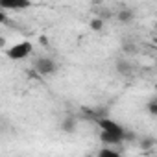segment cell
<instances>
[{"label":"cell","mask_w":157,"mask_h":157,"mask_svg":"<svg viewBox=\"0 0 157 157\" xmlns=\"http://www.w3.org/2000/svg\"><path fill=\"white\" fill-rule=\"evenodd\" d=\"M96 124H98V128L104 131V133H111V135H117V137H122L124 140L129 137L128 135V131L118 124V122H115L113 118H107V117H102V118H96Z\"/></svg>","instance_id":"obj_1"},{"label":"cell","mask_w":157,"mask_h":157,"mask_svg":"<svg viewBox=\"0 0 157 157\" xmlns=\"http://www.w3.org/2000/svg\"><path fill=\"white\" fill-rule=\"evenodd\" d=\"M33 52V44L30 41H21L17 44H13L10 50H8V57L13 59V61H21V59H26L30 57Z\"/></svg>","instance_id":"obj_2"},{"label":"cell","mask_w":157,"mask_h":157,"mask_svg":"<svg viewBox=\"0 0 157 157\" xmlns=\"http://www.w3.org/2000/svg\"><path fill=\"white\" fill-rule=\"evenodd\" d=\"M35 68H37L39 74L48 76V74H52V72L56 70V63H54L52 59H48V57H39V59L35 61Z\"/></svg>","instance_id":"obj_3"},{"label":"cell","mask_w":157,"mask_h":157,"mask_svg":"<svg viewBox=\"0 0 157 157\" xmlns=\"http://www.w3.org/2000/svg\"><path fill=\"white\" fill-rule=\"evenodd\" d=\"M100 140L105 144V148H113V146H118V144H122L124 142V139L122 137H117V135H111V133H100Z\"/></svg>","instance_id":"obj_4"},{"label":"cell","mask_w":157,"mask_h":157,"mask_svg":"<svg viewBox=\"0 0 157 157\" xmlns=\"http://www.w3.org/2000/svg\"><path fill=\"white\" fill-rule=\"evenodd\" d=\"M30 6V2H24V0H21V2H0V10L2 11H6V10H24V8H28Z\"/></svg>","instance_id":"obj_5"},{"label":"cell","mask_w":157,"mask_h":157,"mask_svg":"<svg viewBox=\"0 0 157 157\" xmlns=\"http://www.w3.org/2000/svg\"><path fill=\"white\" fill-rule=\"evenodd\" d=\"M96 157H122V155H120V151H117L115 148H102Z\"/></svg>","instance_id":"obj_6"},{"label":"cell","mask_w":157,"mask_h":157,"mask_svg":"<svg viewBox=\"0 0 157 157\" xmlns=\"http://www.w3.org/2000/svg\"><path fill=\"white\" fill-rule=\"evenodd\" d=\"M61 128H63V131L72 133V131H74V128H76V118H65Z\"/></svg>","instance_id":"obj_7"},{"label":"cell","mask_w":157,"mask_h":157,"mask_svg":"<svg viewBox=\"0 0 157 157\" xmlns=\"http://www.w3.org/2000/svg\"><path fill=\"white\" fill-rule=\"evenodd\" d=\"M117 68H118V72H120V74H128V72L131 70L129 63H128V61H124V59H120V61L117 63Z\"/></svg>","instance_id":"obj_8"},{"label":"cell","mask_w":157,"mask_h":157,"mask_svg":"<svg viewBox=\"0 0 157 157\" xmlns=\"http://www.w3.org/2000/svg\"><path fill=\"white\" fill-rule=\"evenodd\" d=\"M102 26H104L102 19H94V21H91V28H93V30H102Z\"/></svg>","instance_id":"obj_9"},{"label":"cell","mask_w":157,"mask_h":157,"mask_svg":"<svg viewBox=\"0 0 157 157\" xmlns=\"http://www.w3.org/2000/svg\"><path fill=\"white\" fill-rule=\"evenodd\" d=\"M148 107H150V113H151V115H157V100H155V98H153V100H150Z\"/></svg>","instance_id":"obj_10"},{"label":"cell","mask_w":157,"mask_h":157,"mask_svg":"<svg viewBox=\"0 0 157 157\" xmlns=\"http://www.w3.org/2000/svg\"><path fill=\"white\" fill-rule=\"evenodd\" d=\"M8 22V13L0 10V24H6Z\"/></svg>","instance_id":"obj_11"},{"label":"cell","mask_w":157,"mask_h":157,"mask_svg":"<svg viewBox=\"0 0 157 157\" xmlns=\"http://www.w3.org/2000/svg\"><path fill=\"white\" fill-rule=\"evenodd\" d=\"M120 19H122V21H126V19H131V13H129V11H122V13H120Z\"/></svg>","instance_id":"obj_12"},{"label":"cell","mask_w":157,"mask_h":157,"mask_svg":"<svg viewBox=\"0 0 157 157\" xmlns=\"http://www.w3.org/2000/svg\"><path fill=\"white\" fill-rule=\"evenodd\" d=\"M87 157H93V155H87Z\"/></svg>","instance_id":"obj_13"}]
</instances>
